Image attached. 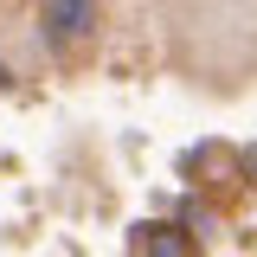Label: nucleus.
<instances>
[{
	"mask_svg": "<svg viewBox=\"0 0 257 257\" xmlns=\"http://www.w3.org/2000/svg\"><path fill=\"white\" fill-rule=\"evenodd\" d=\"M128 257H193L174 225H128Z\"/></svg>",
	"mask_w": 257,
	"mask_h": 257,
	"instance_id": "f03ea898",
	"label": "nucleus"
},
{
	"mask_svg": "<svg viewBox=\"0 0 257 257\" xmlns=\"http://www.w3.org/2000/svg\"><path fill=\"white\" fill-rule=\"evenodd\" d=\"M7 84H13V71H7V64H0V90H7Z\"/></svg>",
	"mask_w": 257,
	"mask_h": 257,
	"instance_id": "39448f33",
	"label": "nucleus"
},
{
	"mask_svg": "<svg viewBox=\"0 0 257 257\" xmlns=\"http://www.w3.org/2000/svg\"><path fill=\"white\" fill-rule=\"evenodd\" d=\"M39 26H45V45H77L84 32L96 26V7L90 0H45V13H39Z\"/></svg>",
	"mask_w": 257,
	"mask_h": 257,
	"instance_id": "f257e3e1",
	"label": "nucleus"
},
{
	"mask_svg": "<svg viewBox=\"0 0 257 257\" xmlns=\"http://www.w3.org/2000/svg\"><path fill=\"white\" fill-rule=\"evenodd\" d=\"M180 219H187V225H199V231H212V212H206L199 199H180Z\"/></svg>",
	"mask_w": 257,
	"mask_h": 257,
	"instance_id": "7ed1b4c3",
	"label": "nucleus"
},
{
	"mask_svg": "<svg viewBox=\"0 0 257 257\" xmlns=\"http://www.w3.org/2000/svg\"><path fill=\"white\" fill-rule=\"evenodd\" d=\"M238 174H244V180H257V148H244V155H238Z\"/></svg>",
	"mask_w": 257,
	"mask_h": 257,
	"instance_id": "20e7f679",
	"label": "nucleus"
}]
</instances>
